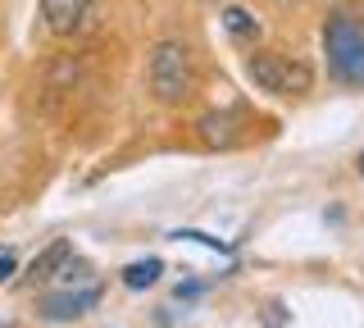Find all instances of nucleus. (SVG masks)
Segmentation results:
<instances>
[{
  "label": "nucleus",
  "mask_w": 364,
  "mask_h": 328,
  "mask_svg": "<svg viewBox=\"0 0 364 328\" xmlns=\"http://www.w3.org/2000/svg\"><path fill=\"white\" fill-rule=\"evenodd\" d=\"M323 51H328V73L346 87H364V23L346 9H337L323 23Z\"/></svg>",
  "instance_id": "nucleus-1"
},
{
  "label": "nucleus",
  "mask_w": 364,
  "mask_h": 328,
  "mask_svg": "<svg viewBox=\"0 0 364 328\" xmlns=\"http://www.w3.org/2000/svg\"><path fill=\"white\" fill-rule=\"evenodd\" d=\"M246 78L269 96H305L314 87V69L282 51H255L246 60Z\"/></svg>",
  "instance_id": "nucleus-2"
},
{
  "label": "nucleus",
  "mask_w": 364,
  "mask_h": 328,
  "mask_svg": "<svg viewBox=\"0 0 364 328\" xmlns=\"http://www.w3.org/2000/svg\"><path fill=\"white\" fill-rule=\"evenodd\" d=\"M151 92L164 105H178V100L191 96V51L182 41L168 37L151 51Z\"/></svg>",
  "instance_id": "nucleus-3"
},
{
  "label": "nucleus",
  "mask_w": 364,
  "mask_h": 328,
  "mask_svg": "<svg viewBox=\"0 0 364 328\" xmlns=\"http://www.w3.org/2000/svg\"><path fill=\"white\" fill-rule=\"evenodd\" d=\"M100 0H41V23L55 37H82L87 28H96Z\"/></svg>",
  "instance_id": "nucleus-4"
},
{
  "label": "nucleus",
  "mask_w": 364,
  "mask_h": 328,
  "mask_svg": "<svg viewBox=\"0 0 364 328\" xmlns=\"http://www.w3.org/2000/svg\"><path fill=\"white\" fill-rule=\"evenodd\" d=\"M100 301V287L91 282V287H68V292H50V297H41V314L46 319H77V314H87L91 305Z\"/></svg>",
  "instance_id": "nucleus-5"
},
{
  "label": "nucleus",
  "mask_w": 364,
  "mask_h": 328,
  "mask_svg": "<svg viewBox=\"0 0 364 328\" xmlns=\"http://www.w3.org/2000/svg\"><path fill=\"white\" fill-rule=\"evenodd\" d=\"M68 260H73V242H68V237H55V242L46 246L37 260H32L28 278H32V282H50V278H60V274H64Z\"/></svg>",
  "instance_id": "nucleus-6"
},
{
  "label": "nucleus",
  "mask_w": 364,
  "mask_h": 328,
  "mask_svg": "<svg viewBox=\"0 0 364 328\" xmlns=\"http://www.w3.org/2000/svg\"><path fill=\"white\" fill-rule=\"evenodd\" d=\"M223 28H228V37L232 41H259V18L250 14V9H237V5H228L223 9Z\"/></svg>",
  "instance_id": "nucleus-7"
},
{
  "label": "nucleus",
  "mask_w": 364,
  "mask_h": 328,
  "mask_svg": "<svg viewBox=\"0 0 364 328\" xmlns=\"http://www.w3.org/2000/svg\"><path fill=\"white\" fill-rule=\"evenodd\" d=\"M159 274H164V265H159L155 255H146V260H132L128 269H123V287H132V292H141V287H155Z\"/></svg>",
  "instance_id": "nucleus-8"
},
{
  "label": "nucleus",
  "mask_w": 364,
  "mask_h": 328,
  "mask_svg": "<svg viewBox=\"0 0 364 328\" xmlns=\"http://www.w3.org/2000/svg\"><path fill=\"white\" fill-rule=\"evenodd\" d=\"M200 137L210 142V146H214V142L228 146V142H232V115H205V119H200Z\"/></svg>",
  "instance_id": "nucleus-9"
},
{
  "label": "nucleus",
  "mask_w": 364,
  "mask_h": 328,
  "mask_svg": "<svg viewBox=\"0 0 364 328\" xmlns=\"http://www.w3.org/2000/svg\"><path fill=\"white\" fill-rule=\"evenodd\" d=\"M173 237H178V242H200V246H210V251H219V255H232L228 242H219V237H210V233H196V228H178Z\"/></svg>",
  "instance_id": "nucleus-10"
},
{
  "label": "nucleus",
  "mask_w": 364,
  "mask_h": 328,
  "mask_svg": "<svg viewBox=\"0 0 364 328\" xmlns=\"http://www.w3.org/2000/svg\"><path fill=\"white\" fill-rule=\"evenodd\" d=\"M9 274H14V255H9V251H0V282H5Z\"/></svg>",
  "instance_id": "nucleus-11"
},
{
  "label": "nucleus",
  "mask_w": 364,
  "mask_h": 328,
  "mask_svg": "<svg viewBox=\"0 0 364 328\" xmlns=\"http://www.w3.org/2000/svg\"><path fill=\"white\" fill-rule=\"evenodd\" d=\"M191 297H200V282H187V287H178V301H191Z\"/></svg>",
  "instance_id": "nucleus-12"
},
{
  "label": "nucleus",
  "mask_w": 364,
  "mask_h": 328,
  "mask_svg": "<svg viewBox=\"0 0 364 328\" xmlns=\"http://www.w3.org/2000/svg\"><path fill=\"white\" fill-rule=\"evenodd\" d=\"M278 5H305V0H278Z\"/></svg>",
  "instance_id": "nucleus-13"
},
{
  "label": "nucleus",
  "mask_w": 364,
  "mask_h": 328,
  "mask_svg": "<svg viewBox=\"0 0 364 328\" xmlns=\"http://www.w3.org/2000/svg\"><path fill=\"white\" fill-rule=\"evenodd\" d=\"M360 174H364V155H360Z\"/></svg>",
  "instance_id": "nucleus-14"
},
{
  "label": "nucleus",
  "mask_w": 364,
  "mask_h": 328,
  "mask_svg": "<svg viewBox=\"0 0 364 328\" xmlns=\"http://www.w3.org/2000/svg\"><path fill=\"white\" fill-rule=\"evenodd\" d=\"M210 5H223V0H210Z\"/></svg>",
  "instance_id": "nucleus-15"
},
{
  "label": "nucleus",
  "mask_w": 364,
  "mask_h": 328,
  "mask_svg": "<svg viewBox=\"0 0 364 328\" xmlns=\"http://www.w3.org/2000/svg\"><path fill=\"white\" fill-rule=\"evenodd\" d=\"M0 328H5V324H0Z\"/></svg>",
  "instance_id": "nucleus-16"
}]
</instances>
